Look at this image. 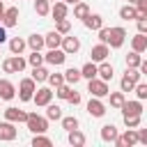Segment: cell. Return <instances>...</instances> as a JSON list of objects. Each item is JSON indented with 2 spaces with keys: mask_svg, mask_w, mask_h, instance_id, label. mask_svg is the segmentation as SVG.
I'll use <instances>...</instances> for the list:
<instances>
[{
  "mask_svg": "<svg viewBox=\"0 0 147 147\" xmlns=\"http://www.w3.org/2000/svg\"><path fill=\"white\" fill-rule=\"evenodd\" d=\"M25 126H28L30 133H46L48 131V119L41 117V115H37V113H28Z\"/></svg>",
  "mask_w": 147,
  "mask_h": 147,
  "instance_id": "1",
  "label": "cell"
},
{
  "mask_svg": "<svg viewBox=\"0 0 147 147\" xmlns=\"http://www.w3.org/2000/svg\"><path fill=\"white\" fill-rule=\"evenodd\" d=\"M142 78V74L138 71V69H133V67H126V71H124V76H122V80H119V90L126 94V92H133V85L138 83Z\"/></svg>",
  "mask_w": 147,
  "mask_h": 147,
  "instance_id": "2",
  "label": "cell"
},
{
  "mask_svg": "<svg viewBox=\"0 0 147 147\" xmlns=\"http://www.w3.org/2000/svg\"><path fill=\"white\" fill-rule=\"evenodd\" d=\"M25 67H28V60L21 57V55H11V57H7L2 62V71L5 74H21Z\"/></svg>",
  "mask_w": 147,
  "mask_h": 147,
  "instance_id": "3",
  "label": "cell"
},
{
  "mask_svg": "<svg viewBox=\"0 0 147 147\" xmlns=\"http://www.w3.org/2000/svg\"><path fill=\"white\" fill-rule=\"evenodd\" d=\"M87 92H90L92 96L103 99V96H108L110 87H108V83H106V80H101L99 76H94V78H90V80H87Z\"/></svg>",
  "mask_w": 147,
  "mask_h": 147,
  "instance_id": "4",
  "label": "cell"
},
{
  "mask_svg": "<svg viewBox=\"0 0 147 147\" xmlns=\"http://www.w3.org/2000/svg\"><path fill=\"white\" fill-rule=\"evenodd\" d=\"M124 39H126V30L122 28V25H115V28H108V46L110 48H122V44H124Z\"/></svg>",
  "mask_w": 147,
  "mask_h": 147,
  "instance_id": "5",
  "label": "cell"
},
{
  "mask_svg": "<svg viewBox=\"0 0 147 147\" xmlns=\"http://www.w3.org/2000/svg\"><path fill=\"white\" fill-rule=\"evenodd\" d=\"M113 145L115 147H133V145H138V129H126L124 133H117Z\"/></svg>",
  "mask_w": 147,
  "mask_h": 147,
  "instance_id": "6",
  "label": "cell"
},
{
  "mask_svg": "<svg viewBox=\"0 0 147 147\" xmlns=\"http://www.w3.org/2000/svg\"><path fill=\"white\" fill-rule=\"evenodd\" d=\"M34 90H37V83H34L32 78H23V80L18 83V99H21V101H32Z\"/></svg>",
  "mask_w": 147,
  "mask_h": 147,
  "instance_id": "7",
  "label": "cell"
},
{
  "mask_svg": "<svg viewBox=\"0 0 147 147\" xmlns=\"http://www.w3.org/2000/svg\"><path fill=\"white\" fill-rule=\"evenodd\" d=\"M60 48L67 53V55H76L80 51V39L78 37H71V34H62V41H60Z\"/></svg>",
  "mask_w": 147,
  "mask_h": 147,
  "instance_id": "8",
  "label": "cell"
},
{
  "mask_svg": "<svg viewBox=\"0 0 147 147\" xmlns=\"http://www.w3.org/2000/svg\"><path fill=\"white\" fill-rule=\"evenodd\" d=\"M64 60H67V53L62 48H48V53L44 55V62L51 67H60V64H64Z\"/></svg>",
  "mask_w": 147,
  "mask_h": 147,
  "instance_id": "9",
  "label": "cell"
},
{
  "mask_svg": "<svg viewBox=\"0 0 147 147\" xmlns=\"http://www.w3.org/2000/svg\"><path fill=\"white\" fill-rule=\"evenodd\" d=\"M16 136H18V131H16V124L14 122H9V119L0 122V140L11 142V140H16Z\"/></svg>",
  "mask_w": 147,
  "mask_h": 147,
  "instance_id": "10",
  "label": "cell"
},
{
  "mask_svg": "<svg viewBox=\"0 0 147 147\" xmlns=\"http://www.w3.org/2000/svg\"><path fill=\"white\" fill-rule=\"evenodd\" d=\"M32 101H34V106H46V103H51V101H53V90H51V87H39V90H34Z\"/></svg>",
  "mask_w": 147,
  "mask_h": 147,
  "instance_id": "11",
  "label": "cell"
},
{
  "mask_svg": "<svg viewBox=\"0 0 147 147\" xmlns=\"http://www.w3.org/2000/svg\"><path fill=\"white\" fill-rule=\"evenodd\" d=\"M87 113H90L92 117H103V115H106V103H103L99 96H92V99L87 101Z\"/></svg>",
  "mask_w": 147,
  "mask_h": 147,
  "instance_id": "12",
  "label": "cell"
},
{
  "mask_svg": "<svg viewBox=\"0 0 147 147\" xmlns=\"http://www.w3.org/2000/svg\"><path fill=\"white\" fill-rule=\"evenodd\" d=\"M25 117H28V113L25 110H21V108H16V106H9V108H5V119H9V122H14V124H25Z\"/></svg>",
  "mask_w": 147,
  "mask_h": 147,
  "instance_id": "13",
  "label": "cell"
},
{
  "mask_svg": "<svg viewBox=\"0 0 147 147\" xmlns=\"http://www.w3.org/2000/svg\"><path fill=\"white\" fill-rule=\"evenodd\" d=\"M90 55H92V62H103L110 55V46L108 44H96V46H92Z\"/></svg>",
  "mask_w": 147,
  "mask_h": 147,
  "instance_id": "14",
  "label": "cell"
},
{
  "mask_svg": "<svg viewBox=\"0 0 147 147\" xmlns=\"http://www.w3.org/2000/svg\"><path fill=\"white\" fill-rule=\"evenodd\" d=\"M14 96H16V87H14V83L7 80V78H0V99H2V101H11Z\"/></svg>",
  "mask_w": 147,
  "mask_h": 147,
  "instance_id": "15",
  "label": "cell"
},
{
  "mask_svg": "<svg viewBox=\"0 0 147 147\" xmlns=\"http://www.w3.org/2000/svg\"><path fill=\"white\" fill-rule=\"evenodd\" d=\"M113 74H115V69H113V64L108 62V60H103V62H96V76L101 78V80H113Z\"/></svg>",
  "mask_w": 147,
  "mask_h": 147,
  "instance_id": "16",
  "label": "cell"
},
{
  "mask_svg": "<svg viewBox=\"0 0 147 147\" xmlns=\"http://www.w3.org/2000/svg\"><path fill=\"white\" fill-rule=\"evenodd\" d=\"M119 110H122V115H142V101H126L124 99V103L119 106Z\"/></svg>",
  "mask_w": 147,
  "mask_h": 147,
  "instance_id": "17",
  "label": "cell"
},
{
  "mask_svg": "<svg viewBox=\"0 0 147 147\" xmlns=\"http://www.w3.org/2000/svg\"><path fill=\"white\" fill-rule=\"evenodd\" d=\"M16 23H18V7H5L2 25H5V28H14Z\"/></svg>",
  "mask_w": 147,
  "mask_h": 147,
  "instance_id": "18",
  "label": "cell"
},
{
  "mask_svg": "<svg viewBox=\"0 0 147 147\" xmlns=\"http://www.w3.org/2000/svg\"><path fill=\"white\" fill-rule=\"evenodd\" d=\"M83 23H85V28H87V30H94V32H96L99 28H103V16H101V14H92V11H90V14L83 18Z\"/></svg>",
  "mask_w": 147,
  "mask_h": 147,
  "instance_id": "19",
  "label": "cell"
},
{
  "mask_svg": "<svg viewBox=\"0 0 147 147\" xmlns=\"http://www.w3.org/2000/svg\"><path fill=\"white\" fill-rule=\"evenodd\" d=\"M51 14H53V18H55V21L67 18V14H69V5H67V2H62V0H55V2H53V7H51Z\"/></svg>",
  "mask_w": 147,
  "mask_h": 147,
  "instance_id": "20",
  "label": "cell"
},
{
  "mask_svg": "<svg viewBox=\"0 0 147 147\" xmlns=\"http://www.w3.org/2000/svg\"><path fill=\"white\" fill-rule=\"evenodd\" d=\"M67 140H69V145H74V147H83V145H85V133H83L80 129H71V131H67Z\"/></svg>",
  "mask_w": 147,
  "mask_h": 147,
  "instance_id": "21",
  "label": "cell"
},
{
  "mask_svg": "<svg viewBox=\"0 0 147 147\" xmlns=\"http://www.w3.org/2000/svg\"><path fill=\"white\" fill-rule=\"evenodd\" d=\"M131 48H133L136 53H145V51H147V34H145V32H138V34L131 39Z\"/></svg>",
  "mask_w": 147,
  "mask_h": 147,
  "instance_id": "22",
  "label": "cell"
},
{
  "mask_svg": "<svg viewBox=\"0 0 147 147\" xmlns=\"http://www.w3.org/2000/svg\"><path fill=\"white\" fill-rule=\"evenodd\" d=\"M117 126L115 124H103L101 126V140L103 142H115V138H117Z\"/></svg>",
  "mask_w": 147,
  "mask_h": 147,
  "instance_id": "23",
  "label": "cell"
},
{
  "mask_svg": "<svg viewBox=\"0 0 147 147\" xmlns=\"http://www.w3.org/2000/svg\"><path fill=\"white\" fill-rule=\"evenodd\" d=\"M60 41H62V34L57 30H53L44 37V46H48V48H60Z\"/></svg>",
  "mask_w": 147,
  "mask_h": 147,
  "instance_id": "24",
  "label": "cell"
},
{
  "mask_svg": "<svg viewBox=\"0 0 147 147\" xmlns=\"http://www.w3.org/2000/svg\"><path fill=\"white\" fill-rule=\"evenodd\" d=\"M25 39H21V37H11L9 39V51H11V55H21L23 51H25Z\"/></svg>",
  "mask_w": 147,
  "mask_h": 147,
  "instance_id": "25",
  "label": "cell"
},
{
  "mask_svg": "<svg viewBox=\"0 0 147 147\" xmlns=\"http://www.w3.org/2000/svg\"><path fill=\"white\" fill-rule=\"evenodd\" d=\"M119 18H122V21H136V18H138L136 7H133V5H124V7H119Z\"/></svg>",
  "mask_w": 147,
  "mask_h": 147,
  "instance_id": "26",
  "label": "cell"
},
{
  "mask_svg": "<svg viewBox=\"0 0 147 147\" xmlns=\"http://www.w3.org/2000/svg\"><path fill=\"white\" fill-rule=\"evenodd\" d=\"M94 76H96V62L90 60V62H85V64L80 67V78H87V80H90V78H94Z\"/></svg>",
  "mask_w": 147,
  "mask_h": 147,
  "instance_id": "27",
  "label": "cell"
},
{
  "mask_svg": "<svg viewBox=\"0 0 147 147\" xmlns=\"http://www.w3.org/2000/svg\"><path fill=\"white\" fill-rule=\"evenodd\" d=\"M34 83H46V78H48V69L46 67H32V76H30Z\"/></svg>",
  "mask_w": 147,
  "mask_h": 147,
  "instance_id": "28",
  "label": "cell"
},
{
  "mask_svg": "<svg viewBox=\"0 0 147 147\" xmlns=\"http://www.w3.org/2000/svg\"><path fill=\"white\" fill-rule=\"evenodd\" d=\"M64 83H69V85H76L78 80H80V69H76V67H69L64 74Z\"/></svg>",
  "mask_w": 147,
  "mask_h": 147,
  "instance_id": "29",
  "label": "cell"
},
{
  "mask_svg": "<svg viewBox=\"0 0 147 147\" xmlns=\"http://www.w3.org/2000/svg\"><path fill=\"white\" fill-rule=\"evenodd\" d=\"M25 44H28L32 51H41V48H44V37H41V34H30V37L25 39Z\"/></svg>",
  "mask_w": 147,
  "mask_h": 147,
  "instance_id": "30",
  "label": "cell"
},
{
  "mask_svg": "<svg viewBox=\"0 0 147 147\" xmlns=\"http://www.w3.org/2000/svg\"><path fill=\"white\" fill-rule=\"evenodd\" d=\"M60 117H62V108L55 103H46V119L51 122V119H60Z\"/></svg>",
  "mask_w": 147,
  "mask_h": 147,
  "instance_id": "31",
  "label": "cell"
},
{
  "mask_svg": "<svg viewBox=\"0 0 147 147\" xmlns=\"http://www.w3.org/2000/svg\"><path fill=\"white\" fill-rule=\"evenodd\" d=\"M90 14V7L83 2V0H78L76 5H74V18H85Z\"/></svg>",
  "mask_w": 147,
  "mask_h": 147,
  "instance_id": "32",
  "label": "cell"
},
{
  "mask_svg": "<svg viewBox=\"0 0 147 147\" xmlns=\"http://www.w3.org/2000/svg\"><path fill=\"white\" fill-rule=\"evenodd\" d=\"M53 145V140L48 138V136H44V133H34V138H32V147H51Z\"/></svg>",
  "mask_w": 147,
  "mask_h": 147,
  "instance_id": "33",
  "label": "cell"
},
{
  "mask_svg": "<svg viewBox=\"0 0 147 147\" xmlns=\"http://www.w3.org/2000/svg\"><path fill=\"white\" fill-rule=\"evenodd\" d=\"M34 11L39 16H48L51 14V2L48 0H34Z\"/></svg>",
  "mask_w": 147,
  "mask_h": 147,
  "instance_id": "34",
  "label": "cell"
},
{
  "mask_svg": "<svg viewBox=\"0 0 147 147\" xmlns=\"http://www.w3.org/2000/svg\"><path fill=\"white\" fill-rule=\"evenodd\" d=\"M108 96H110V108H119L122 103H124V92L119 90V92H108Z\"/></svg>",
  "mask_w": 147,
  "mask_h": 147,
  "instance_id": "35",
  "label": "cell"
},
{
  "mask_svg": "<svg viewBox=\"0 0 147 147\" xmlns=\"http://www.w3.org/2000/svg\"><path fill=\"white\" fill-rule=\"evenodd\" d=\"M55 30H57L60 34H69V32H71V21H69V18H60V21H55Z\"/></svg>",
  "mask_w": 147,
  "mask_h": 147,
  "instance_id": "36",
  "label": "cell"
},
{
  "mask_svg": "<svg viewBox=\"0 0 147 147\" xmlns=\"http://www.w3.org/2000/svg\"><path fill=\"white\" fill-rule=\"evenodd\" d=\"M142 62V53H136V51H131L129 55H126V67H133V69H138V64Z\"/></svg>",
  "mask_w": 147,
  "mask_h": 147,
  "instance_id": "37",
  "label": "cell"
},
{
  "mask_svg": "<svg viewBox=\"0 0 147 147\" xmlns=\"http://www.w3.org/2000/svg\"><path fill=\"white\" fill-rule=\"evenodd\" d=\"M140 119H142V115H124V126L126 129H138Z\"/></svg>",
  "mask_w": 147,
  "mask_h": 147,
  "instance_id": "38",
  "label": "cell"
},
{
  "mask_svg": "<svg viewBox=\"0 0 147 147\" xmlns=\"http://www.w3.org/2000/svg\"><path fill=\"white\" fill-rule=\"evenodd\" d=\"M60 122H62V129H64V131L78 129V117H74V115H69V117H60Z\"/></svg>",
  "mask_w": 147,
  "mask_h": 147,
  "instance_id": "39",
  "label": "cell"
},
{
  "mask_svg": "<svg viewBox=\"0 0 147 147\" xmlns=\"http://www.w3.org/2000/svg\"><path fill=\"white\" fill-rule=\"evenodd\" d=\"M28 64H30V67H39V64H44V55H41L39 51H32V53L28 55Z\"/></svg>",
  "mask_w": 147,
  "mask_h": 147,
  "instance_id": "40",
  "label": "cell"
},
{
  "mask_svg": "<svg viewBox=\"0 0 147 147\" xmlns=\"http://www.w3.org/2000/svg\"><path fill=\"white\" fill-rule=\"evenodd\" d=\"M133 92H136L138 101H145V99H147V85H145V83H140V80H138V83L133 85Z\"/></svg>",
  "mask_w": 147,
  "mask_h": 147,
  "instance_id": "41",
  "label": "cell"
},
{
  "mask_svg": "<svg viewBox=\"0 0 147 147\" xmlns=\"http://www.w3.org/2000/svg\"><path fill=\"white\" fill-rule=\"evenodd\" d=\"M69 92H71V85H69V83H62V85L55 87V96H57V99H67Z\"/></svg>",
  "mask_w": 147,
  "mask_h": 147,
  "instance_id": "42",
  "label": "cell"
},
{
  "mask_svg": "<svg viewBox=\"0 0 147 147\" xmlns=\"http://www.w3.org/2000/svg\"><path fill=\"white\" fill-rule=\"evenodd\" d=\"M48 83H51V87H57V85H62L64 83V76L62 74H48V78H46Z\"/></svg>",
  "mask_w": 147,
  "mask_h": 147,
  "instance_id": "43",
  "label": "cell"
},
{
  "mask_svg": "<svg viewBox=\"0 0 147 147\" xmlns=\"http://www.w3.org/2000/svg\"><path fill=\"white\" fill-rule=\"evenodd\" d=\"M136 25H138V32H145L147 34V16H138L136 18Z\"/></svg>",
  "mask_w": 147,
  "mask_h": 147,
  "instance_id": "44",
  "label": "cell"
},
{
  "mask_svg": "<svg viewBox=\"0 0 147 147\" xmlns=\"http://www.w3.org/2000/svg\"><path fill=\"white\" fill-rule=\"evenodd\" d=\"M67 101H69L71 106H78L83 99H80V94H78V92H74V90H71V92H69V96H67Z\"/></svg>",
  "mask_w": 147,
  "mask_h": 147,
  "instance_id": "45",
  "label": "cell"
},
{
  "mask_svg": "<svg viewBox=\"0 0 147 147\" xmlns=\"http://www.w3.org/2000/svg\"><path fill=\"white\" fill-rule=\"evenodd\" d=\"M138 142L140 145H147V129H140L138 131Z\"/></svg>",
  "mask_w": 147,
  "mask_h": 147,
  "instance_id": "46",
  "label": "cell"
},
{
  "mask_svg": "<svg viewBox=\"0 0 147 147\" xmlns=\"http://www.w3.org/2000/svg\"><path fill=\"white\" fill-rule=\"evenodd\" d=\"M5 41H7V28H5V25H0V46H2Z\"/></svg>",
  "mask_w": 147,
  "mask_h": 147,
  "instance_id": "47",
  "label": "cell"
},
{
  "mask_svg": "<svg viewBox=\"0 0 147 147\" xmlns=\"http://www.w3.org/2000/svg\"><path fill=\"white\" fill-rule=\"evenodd\" d=\"M2 14H5V0H0V21H2Z\"/></svg>",
  "mask_w": 147,
  "mask_h": 147,
  "instance_id": "48",
  "label": "cell"
},
{
  "mask_svg": "<svg viewBox=\"0 0 147 147\" xmlns=\"http://www.w3.org/2000/svg\"><path fill=\"white\" fill-rule=\"evenodd\" d=\"M62 2H67V5H76L78 0H62Z\"/></svg>",
  "mask_w": 147,
  "mask_h": 147,
  "instance_id": "49",
  "label": "cell"
},
{
  "mask_svg": "<svg viewBox=\"0 0 147 147\" xmlns=\"http://www.w3.org/2000/svg\"><path fill=\"white\" fill-rule=\"evenodd\" d=\"M129 5H136V0H129Z\"/></svg>",
  "mask_w": 147,
  "mask_h": 147,
  "instance_id": "50",
  "label": "cell"
},
{
  "mask_svg": "<svg viewBox=\"0 0 147 147\" xmlns=\"http://www.w3.org/2000/svg\"><path fill=\"white\" fill-rule=\"evenodd\" d=\"M48 2H55V0H48Z\"/></svg>",
  "mask_w": 147,
  "mask_h": 147,
  "instance_id": "51",
  "label": "cell"
}]
</instances>
